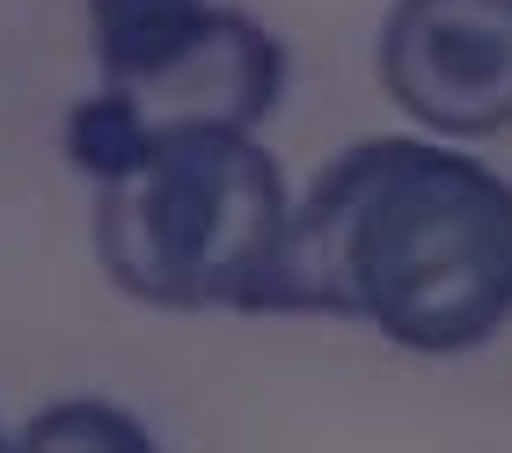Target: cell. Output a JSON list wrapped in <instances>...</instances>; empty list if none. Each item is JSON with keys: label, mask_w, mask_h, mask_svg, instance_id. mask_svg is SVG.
Returning a JSON list of instances; mask_svg holds the SVG:
<instances>
[{"label": "cell", "mask_w": 512, "mask_h": 453, "mask_svg": "<svg viewBox=\"0 0 512 453\" xmlns=\"http://www.w3.org/2000/svg\"><path fill=\"white\" fill-rule=\"evenodd\" d=\"M286 234L293 198L256 132H169L88 205L103 278L161 315H271Z\"/></svg>", "instance_id": "7a4b0ae2"}, {"label": "cell", "mask_w": 512, "mask_h": 453, "mask_svg": "<svg viewBox=\"0 0 512 453\" xmlns=\"http://www.w3.org/2000/svg\"><path fill=\"white\" fill-rule=\"evenodd\" d=\"M96 88L66 110V161L103 183L169 132H256L286 95V44L227 0H88Z\"/></svg>", "instance_id": "3957f363"}, {"label": "cell", "mask_w": 512, "mask_h": 453, "mask_svg": "<svg viewBox=\"0 0 512 453\" xmlns=\"http://www.w3.org/2000/svg\"><path fill=\"white\" fill-rule=\"evenodd\" d=\"M0 453H8V439H0Z\"/></svg>", "instance_id": "8992f818"}, {"label": "cell", "mask_w": 512, "mask_h": 453, "mask_svg": "<svg viewBox=\"0 0 512 453\" xmlns=\"http://www.w3.org/2000/svg\"><path fill=\"white\" fill-rule=\"evenodd\" d=\"M381 95L432 139L512 132V0H395L374 37Z\"/></svg>", "instance_id": "277c9868"}, {"label": "cell", "mask_w": 512, "mask_h": 453, "mask_svg": "<svg viewBox=\"0 0 512 453\" xmlns=\"http://www.w3.org/2000/svg\"><path fill=\"white\" fill-rule=\"evenodd\" d=\"M8 453H161L154 432L139 424L125 402L103 395H66L52 410H37L22 432L8 439Z\"/></svg>", "instance_id": "5b68a950"}, {"label": "cell", "mask_w": 512, "mask_h": 453, "mask_svg": "<svg viewBox=\"0 0 512 453\" xmlns=\"http://www.w3.org/2000/svg\"><path fill=\"white\" fill-rule=\"evenodd\" d=\"M271 315H337L417 359H461L512 322V183L432 132L322 161L278 256Z\"/></svg>", "instance_id": "6da1fadb"}]
</instances>
